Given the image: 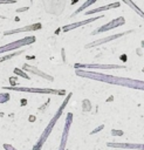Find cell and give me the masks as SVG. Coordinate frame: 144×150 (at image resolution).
Listing matches in <instances>:
<instances>
[{
	"instance_id": "cell-1",
	"label": "cell",
	"mask_w": 144,
	"mask_h": 150,
	"mask_svg": "<svg viewBox=\"0 0 144 150\" xmlns=\"http://www.w3.org/2000/svg\"><path fill=\"white\" fill-rule=\"evenodd\" d=\"M76 74L78 76H83V77H87V79H92V80L103 81V82H107V83H112V84H117V86L131 87V88L144 90V81L118 77V76H112V75H107V74L95 73V71H84V70H80V69L76 70Z\"/></svg>"
},
{
	"instance_id": "cell-2",
	"label": "cell",
	"mask_w": 144,
	"mask_h": 150,
	"mask_svg": "<svg viewBox=\"0 0 144 150\" xmlns=\"http://www.w3.org/2000/svg\"><path fill=\"white\" fill-rule=\"evenodd\" d=\"M71 97V93L70 94H68V96H67V98H66V101L62 103V105L60 107V109H59V111L56 112V115L52 118V121L49 122V124H48V127L46 128V130L43 131V134H42V136H41V138H40V141L36 143V145L33 148V150H40L41 149V146H42V144L44 143V141L47 139V137H48V135L50 134V131H52V129H53V127H54V124L56 123V121L60 118V116L62 115V111H63V109H64V107L67 105V103H68V101H69V98Z\"/></svg>"
},
{
	"instance_id": "cell-3",
	"label": "cell",
	"mask_w": 144,
	"mask_h": 150,
	"mask_svg": "<svg viewBox=\"0 0 144 150\" xmlns=\"http://www.w3.org/2000/svg\"><path fill=\"white\" fill-rule=\"evenodd\" d=\"M6 90L14 91H27V93H37V94H56V95H66V90L61 89H49V88H27V87H4Z\"/></svg>"
},
{
	"instance_id": "cell-4",
	"label": "cell",
	"mask_w": 144,
	"mask_h": 150,
	"mask_svg": "<svg viewBox=\"0 0 144 150\" xmlns=\"http://www.w3.org/2000/svg\"><path fill=\"white\" fill-rule=\"evenodd\" d=\"M35 42V36H25L22 39H19L16 41H13L11 43H7L5 46H1L0 47V54L2 53H7L9 50H14V49H18L20 47H25V46H28V45H32Z\"/></svg>"
},
{
	"instance_id": "cell-5",
	"label": "cell",
	"mask_w": 144,
	"mask_h": 150,
	"mask_svg": "<svg viewBox=\"0 0 144 150\" xmlns=\"http://www.w3.org/2000/svg\"><path fill=\"white\" fill-rule=\"evenodd\" d=\"M124 23H125V19H124L123 16H119V18H117V19H114V20L109 21L107 25H104V26H102V27H100V28L92 30V32H91V35L98 34V33H102V32H107V30H110V29H112V28H117V27H119V26H123Z\"/></svg>"
},
{
	"instance_id": "cell-6",
	"label": "cell",
	"mask_w": 144,
	"mask_h": 150,
	"mask_svg": "<svg viewBox=\"0 0 144 150\" xmlns=\"http://www.w3.org/2000/svg\"><path fill=\"white\" fill-rule=\"evenodd\" d=\"M22 69H23L25 71H28V73L33 74V75L40 76V77H42V79H44V80H48V81H54V77H53L52 75H49V74H47V73H44V71L40 70V69H39L37 67H35V66H32V64L25 63V64H23V67H22Z\"/></svg>"
},
{
	"instance_id": "cell-7",
	"label": "cell",
	"mask_w": 144,
	"mask_h": 150,
	"mask_svg": "<svg viewBox=\"0 0 144 150\" xmlns=\"http://www.w3.org/2000/svg\"><path fill=\"white\" fill-rule=\"evenodd\" d=\"M75 69H80V68H92V69H121V68H125V66H119V64H89V63H76L74 66Z\"/></svg>"
},
{
	"instance_id": "cell-8",
	"label": "cell",
	"mask_w": 144,
	"mask_h": 150,
	"mask_svg": "<svg viewBox=\"0 0 144 150\" xmlns=\"http://www.w3.org/2000/svg\"><path fill=\"white\" fill-rule=\"evenodd\" d=\"M128 33H130V30H129V32H122V33H118V34H115V35H110V36H107V38H103V39H98V40H96V41H92V42H90V43L85 45V46H84V48L89 49V48H91V47L100 46V45H102V43H105V42H109V41L116 40V39H118V38H122V36H124V35H125V34H128Z\"/></svg>"
},
{
	"instance_id": "cell-9",
	"label": "cell",
	"mask_w": 144,
	"mask_h": 150,
	"mask_svg": "<svg viewBox=\"0 0 144 150\" xmlns=\"http://www.w3.org/2000/svg\"><path fill=\"white\" fill-rule=\"evenodd\" d=\"M42 28V25L40 22H36V23H32L29 26H25V27H21V28H14V29H9V30H5L4 32V35H12V34H15V33H23V32H30V30H39Z\"/></svg>"
},
{
	"instance_id": "cell-10",
	"label": "cell",
	"mask_w": 144,
	"mask_h": 150,
	"mask_svg": "<svg viewBox=\"0 0 144 150\" xmlns=\"http://www.w3.org/2000/svg\"><path fill=\"white\" fill-rule=\"evenodd\" d=\"M104 16L103 15H100V16H94V18H90V19H85V20H82V21H78V22H75V23H70V25H67V26H63L62 27V30L63 32H69L71 29H75L77 27H81L83 25H87V23H90V22H94L98 19H103Z\"/></svg>"
},
{
	"instance_id": "cell-11",
	"label": "cell",
	"mask_w": 144,
	"mask_h": 150,
	"mask_svg": "<svg viewBox=\"0 0 144 150\" xmlns=\"http://www.w3.org/2000/svg\"><path fill=\"white\" fill-rule=\"evenodd\" d=\"M119 6H121L119 2H112V4H109V5H107V6H101V7H97V8L90 9V11H87L85 14H87V15H91V14H95V13H98V12H103V11L117 8V7H119Z\"/></svg>"
},
{
	"instance_id": "cell-12",
	"label": "cell",
	"mask_w": 144,
	"mask_h": 150,
	"mask_svg": "<svg viewBox=\"0 0 144 150\" xmlns=\"http://www.w3.org/2000/svg\"><path fill=\"white\" fill-rule=\"evenodd\" d=\"M71 118H73V115L69 112L68 116H67L66 128H64V131H63V136H62V141H61V148H60V150H63V149H64V143L67 142V135H68V131H69V127H70V123H71Z\"/></svg>"
},
{
	"instance_id": "cell-13",
	"label": "cell",
	"mask_w": 144,
	"mask_h": 150,
	"mask_svg": "<svg viewBox=\"0 0 144 150\" xmlns=\"http://www.w3.org/2000/svg\"><path fill=\"white\" fill-rule=\"evenodd\" d=\"M122 1H123V2H125L128 6H130V7H131V8H132L137 14H139V15L144 19V12H143V11H142V9H140V8H139V7H138V6H137L132 0H122Z\"/></svg>"
},
{
	"instance_id": "cell-14",
	"label": "cell",
	"mask_w": 144,
	"mask_h": 150,
	"mask_svg": "<svg viewBox=\"0 0 144 150\" xmlns=\"http://www.w3.org/2000/svg\"><path fill=\"white\" fill-rule=\"evenodd\" d=\"M96 1H97V0H87V1H85V2H84L82 6H81V7H78V9H76V11H75V12L71 14V16H75V15H77L78 13L83 12V11H84L87 7H89L90 5H92V4H94V2H96Z\"/></svg>"
},
{
	"instance_id": "cell-15",
	"label": "cell",
	"mask_w": 144,
	"mask_h": 150,
	"mask_svg": "<svg viewBox=\"0 0 144 150\" xmlns=\"http://www.w3.org/2000/svg\"><path fill=\"white\" fill-rule=\"evenodd\" d=\"M22 53H23V50H19V52L13 53V54H6L5 56H0V62H4V61H7V60H11V59H13L14 56H18V55H20V54H22Z\"/></svg>"
},
{
	"instance_id": "cell-16",
	"label": "cell",
	"mask_w": 144,
	"mask_h": 150,
	"mask_svg": "<svg viewBox=\"0 0 144 150\" xmlns=\"http://www.w3.org/2000/svg\"><path fill=\"white\" fill-rule=\"evenodd\" d=\"M14 74H18V76H21V77H23V79L29 80V76L25 73V70H21V69H19V68H15V69H14Z\"/></svg>"
},
{
	"instance_id": "cell-17",
	"label": "cell",
	"mask_w": 144,
	"mask_h": 150,
	"mask_svg": "<svg viewBox=\"0 0 144 150\" xmlns=\"http://www.w3.org/2000/svg\"><path fill=\"white\" fill-rule=\"evenodd\" d=\"M8 100H9V94H7V93L0 94V103H5V102H7Z\"/></svg>"
},
{
	"instance_id": "cell-18",
	"label": "cell",
	"mask_w": 144,
	"mask_h": 150,
	"mask_svg": "<svg viewBox=\"0 0 144 150\" xmlns=\"http://www.w3.org/2000/svg\"><path fill=\"white\" fill-rule=\"evenodd\" d=\"M16 0H0V5H7V4H15Z\"/></svg>"
},
{
	"instance_id": "cell-19",
	"label": "cell",
	"mask_w": 144,
	"mask_h": 150,
	"mask_svg": "<svg viewBox=\"0 0 144 150\" xmlns=\"http://www.w3.org/2000/svg\"><path fill=\"white\" fill-rule=\"evenodd\" d=\"M28 9V7H22V8H18L16 9V12L19 13V12H25V11H27Z\"/></svg>"
},
{
	"instance_id": "cell-20",
	"label": "cell",
	"mask_w": 144,
	"mask_h": 150,
	"mask_svg": "<svg viewBox=\"0 0 144 150\" xmlns=\"http://www.w3.org/2000/svg\"><path fill=\"white\" fill-rule=\"evenodd\" d=\"M0 19H6V16H4V15H1V14H0Z\"/></svg>"
},
{
	"instance_id": "cell-21",
	"label": "cell",
	"mask_w": 144,
	"mask_h": 150,
	"mask_svg": "<svg viewBox=\"0 0 144 150\" xmlns=\"http://www.w3.org/2000/svg\"><path fill=\"white\" fill-rule=\"evenodd\" d=\"M142 47H144V41H142Z\"/></svg>"
},
{
	"instance_id": "cell-22",
	"label": "cell",
	"mask_w": 144,
	"mask_h": 150,
	"mask_svg": "<svg viewBox=\"0 0 144 150\" xmlns=\"http://www.w3.org/2000/svg\"><path fill=\"white\" fill-rule=\"evenodd\" d=\"M30 2H33V0H30Z\"/></svg>"
},
{
	"instance_id": "cell-23",
	"label": "cell",
	"mask_w": 144,
	"mask_h": 150,
	"mask_svg": "<svg viewBox=\"0 0 144 150\" xmlns=\"http://www.w3.org/2000/svg\"><path fill=\"white\" fill-rule=\"evenodd\" d=\"M143 71H144V69H143Z\"/></svg>"
}]
</instances>
